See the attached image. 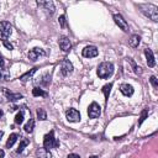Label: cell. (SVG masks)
I'll use <instances>...</instances> for the list:
<instances>
[{"instance_id":"cell-1","label":"cell","mask_w":158,"mask_h":158,"mask_svg":"<svg viewBox=\"0 0 158 158\" xmlns=\"http://www.w3.org/2000/svg\"><path fill=\"white\" fill-rule=\"evenodd\" d=\"M98 77L101 79H108L109 77L112 76L114 73V64L110 62H103L98 67Z\"/></svg>"},{"instance_id":"cell-2","label":"cell","mask_w":158,"mask_h":158,"mask_svg":"<svg viewBox=\"0 0 158 158\" xmlns=\"http://www.w3.org/2000/svg\"><path fill=\"white\" fill-rule=\"evenodd\" d=\"M140 9L142 10V13L146 16H148L152 21H154V22H157V21H158V9L154 5L143 4V5H140Z\"/></svg>"},{"instance_id":"cell-3","label":"cell","mask_w":158,"mask_h":158,"mask_svg":"<svg viewBox=\"0 0 158 158\" xmlns=\"http://www.w3.org/2000/svg\"><path fill=\"white\" fill-rule=\"evenodd\" d=\"M57 147H59V142L55 139V132L51 131L43 139V148L49 151L51 148H57Z\"/></svg>"},{"instance_id":"cell-4","label":"cell","mask_w":158,"mask_h":158,"mask_svg":"<svg viewBox=\"0 0 158 158\" xmlns=\"http://www.w3.org/2000/svg\"><path fill=\"white\" fill-rule=\"evenodd\" d=\"M13 32V26L7 21H1L0 22V40L1 41H6L9 38V36Z\"/></svg>"},{"instance_id":"cell-5","label":"cell","mask_w":158,"mask_h":158,"mask_svg":"<svg viewBox=\"0 0 158 158\" xmlns=\"http://www.w3.org/2000/svg\"><path fill=\"white\" fill-rule=\"evenodd\" d=\"M100 114H101V108H100V105L98 103H91L90 104V106L88 109V115H89V118L90 119H97L100 116Z\"/></svg>"},{"instance_id":"cell-6","label":"cell","mask_w":158,"mask_h":158,"mask_svg":"<svg viewBox=\"0 0 158 158\" xmlns=\"http://www.w3.org/2000/svg\"><path fill=\"white\" fill-rule=\"evenodd\" d=\"M61 72H62V74L64 77L69 76L70 73L73 72V64L70 63L69 59H63L61 62Z\"/></svg>"},{"instance_id":"cell-7","label":"cell","mask_w":158,"mask_h":158,"mask_svg":"<svg viewBox=\"0 0 158 158\" xmlns=\"http://www.w3.org/2000/svg\"><path fill=\"white\" fill-rule=\"evenodd\" d=\"M114 21L122 31H125V32H127V31H129V24L126 22V20L120 14H115L114 15Z\"/></svg>"},{"instance_id":"cell-8","label":"cell","mask_w":158,"mask_h":158,"mask_svg":"<svg viewBox=\"0 0 158 158\" xmlns=\"http://www.w3.org/2000/svg\"><path fill=\"white\" fill-rule=\"evenodd\" d=\"M66 116H67V120L70 122H78L80 120V114L76 109H68L66 112Z\"/></svg>"},{"instance_id":"cell-9","label":"cell","mask_w":158,"mask_h":158,"mask_svg":"<svg viewBox=\"0 0 158 158\" xmlns=\"http://www.w3.org/2000/svg\"><path fill=\"white\" fill-rule=\"evenodd\" d=\"M99 55V51L95 46H87L83 49V56L87 58H94Z\"/></svg>"},{"instance_id":"cell-10","label":"cell","mask_w":158,"mask_h":158,"mask_svg":"<svg viewBox=\"0 0 158 158\" xmlns=\"http://www.w3.org/2000/svg\"><path fill=\"white\" fill-rule=\"evenodd\" d=\"M46 53H45V51L42 49V48H38V47H36V48H32L30 52H28V58L31 59V61H37L41 56H45Z\"/></svg>"},{"instance_id":"cell-11","label":"cell","mask_w":158,"mask_h":158,"mask_svg":"<svg viewBox=\"0 0 158 158\" xmlns=\"http://www.w3.org/2000/svg\"><path fill=\"white\" fill-rule=\"evenodd\" d=\"M145 56H146V59H147V66L154 67L156 66V59H154V56H153V52L150 48H146L145 49Z\"/></svg>"},{"instance_id":"cell-12","label":"cell","mask_w":158,"mask_h":158,"mask_svg":"<svg viewBox=\"0 0 158 158\" xmlns=\"http://www.w3.org/2000/svg\"><path fill=\"white\" fill-rule=\"evenodd\" d=\"M59 47H61L62 51L68 52L70 49V47H72V43H70L69 38L68 37H64V36L61 37V40H59Z\"/></svg>"},{"instance_id":"cell-13","label":"cell","mask_w":158,"mask_h":158,"mask_svg":"<svg viewBox=\"0 0 158 158\" xmlns=\"http://www.w3.org/2000/svg\"><path fill=\"white\" fill-rule=\"evenodd\" d=\"M120 91L124 94L125 97H132V94H133V87L130 85V84H121V87H120Z\"/></svg>"},{"instance_id":"cell-14","label":"cell","mask_w":158,"mask_h":158,"mask_svg":"<svg viewBox=\"0 0 158 158\" xmlns=\"http://www.w3.org/2000/svg\"><path fill=\"white\" fill-rule=\"evenodd\" d=\"M37 4H38L40 6H43L51 15L55 13V4L52 3V1H38Z\"/></svg>"},{"instance_id":"cell-15","label":"cell","mask_w":158,"mask_h":158,"mask_svg":"<svg viewBox=\"0 0 158 158\" xmlns=\"http://www.w3.org/2000/svg\"><path fill=\"white\" fill-rule=\"evenodd\" d=\"M36 156H37V158H52L51 152L46 148H38L36 151Z\"/></svg>"},{"instance_id":"cell-16","label":"cell","mask_w":158,"mask_h":158,"mask_svg":"<svg viewBox=\"0 0 158 158\" xmlns=\"http://www.w3.org/2000/svg\"><path fill=\"white\" fill-rule=\"evenodd\" d=\"M5 94H6V98L9 100H11V101H16V100H19V99L22 98V95H21V94H14L11 91H9V90H5Z\"/></svg>"},{"instance_id":"cell-17","label":"cell","mask_w":158,"mask_h":158,"mask_svg":"<svg viewBox=\"0 0 158 158\" xmlns=\"http://www.w3.org/2000/svg\"><path fill=\"white\" fill-rule=\"evenodd\" d=\"M38 68H34V69H31L30 72H27V73H25V74L24 76H21V80H22V82H27L28 79H31V78H32V76L35 74V73H36V70H37Z\"/></svg>"},{"instance_id":"cell-18","label":"cell","mask_w":158,"mask_h":158,"mask_svg":"<svg viewBox=\"0 0 158 158\" xmlns=\"http://www.w3.org/2000/svg\"><path fill=\"white\" fill-rule=\"evenodd\" d=\"M111 88H112V84L109 83V84H105V85L103 87V93L105 95V100H108L109 97H110V91H111Z\"/></svg>"},{"instance_id":"cell-19","label":"cell","mask_w":158,"mask_h":158,"mask_svg":"<svg viewBox=\"0 0 158 158\" xmlns=\"http://www.w3.org/2000/svg\"><path fill=\"white\" fill-rule=\"evenodd\" d=\"M17 137L19 136L16 135V133H13V135H10V137H9V140H7V142H6V147L7 148H11V147L14 146V143L17 141Z\"/></svg>"},{"instance_id":"cell-20","label":"cell","mask_w":158,"mask_h":158,"mask_svg":"<svg viewBox=\"0 0 158 158\" xmlns=\"http://www.w3.org/2000/svg\"><path fill=\"white\" fill-rule=\"evenodd\" d=\"M34 127H35V120H32V119H30L28 120V122L25 125V131L27 132V133H31L34 131Z\"/></svg>"},{"instance_id":"cell-21","label":"cell","mask_w":158,"mask_h":158,"mask_svg":"<svg viewBox=\"0 0 158 158\" xmlns=\"http://www.w3.org/2000/svg\"><path fill=\"white\" fill-rule=\"evenodd\" d=\"M40 84H41L42 87H48L49 84H51V76H49V74H45L43 77L41 78Z\"/></svg>"},{"instance_id":"cell-22","label":"cell","mask_w":158,"mask_h":158,"mask_svg":"<svg viewBox=\"0 0 158 158\" xmlns=\"http://www.w3.org/2000/svg\"><path fill=\"white\" fill-rule=\"evenodd\" d=\"M140 40H141V37L139 35H133L130 40V46L131 47H137L140 45Z\"/></svg>"},{"instance_id":"cell-23","label":"cell","mask_w":158,"mask_h":158,"mask_svg":"<svg viewBox=\"0 0 158 158\" xmlns=\"http://www.w3.org/2000/svg\"><path fill=\"white\" fill-rule=\"evenodd\" d=\"M32 94H34V97H47L48 95L46 91H43V90L40 89V88H34Z\"/></svg>"},{"instance_id":"cell-24","label":"cell","mask_w":158,"mask_h":158,"mask_svg":"<svg viewBox=\"0 0 158 158\" xmlns=\"http://www.w3.org/2000/svg\"><path fill=\"white\" fill-rule=\"evenodd\" d=\"M37 118L41 121L47 120V114H46V111L43 109H37Z\"/></svg>"},{"instance_id":"cell-25","label":"cell","mask_w":158,"mask_h":158,"mask_svg":"<svg viewBox=\"0 0 158 158\" xmlns=\"http://www.w3.org/2000/svg\"><path fill=\"white\" fill-rule=\"evenodd\" d=\"M28 143H30V141H28V140H26V139H24L22 141H21V142H20V145H19V148H17V153H21V152H22V151H24V148H25V147H26Z\"/></svg>"},{"instance_id":"cell-26","label":"cell","mask_w":158,"mask_h":158,"mask_svg":"<svg viewBox=\"0 0 158 158\" xmlns=\"http://www.w3.org/2000/svg\"><path fill=\"white\" fill-rule=\"evenodd\" d=\"M129 62L131 63V66H132V68H133V72L136 73V74H141V68H140L137 64H136V63H135L131 58H129Z\"/></svg>"},{"instance_id":"cell-27","label":"cell","mask_w":158,"mask_h":158,"mask_svg":"<svg viewBox=\"0 0 158 158\" xmlns=\"http://www.w3.org/2000/svg\"><path fill=\"white\" fill-rule=\"evenodd\" d=\"M22 122H24V114L22 112H17L16 116H15V124L21 125Z\"/></svg>"},{"instance_id":"cell-28","label":"cell","mask_w":158,"mask_h":158,"mask_svg":"<svg viewBox=\"0 0 158 158\" xmlns=\"http://www.w3.org/2000/svg\"><path fill=\"white\" fill-rule=\"evenodd\" d=\"M147 116H148V110L147 109H145L142 112H141V118H140V121H139V125H141L146 119H147Z\"/></svg>"},{"instance_id":"cell-29","label":"cell","mask_w":158,"mask_h":158,"mask_svg":"<svg viewBox=\"0 0 158 158\" xmlns=\"http://www.w3.org/2000/svg\"><path fill=\"white\" fill-rule=\"evenodd\" d=\"M150 82L152 83V85H153L154 88H158V80H157V78H156L154 76H152V77H151V79H150Z\"/></svg>"},{"instance_id":"cell-30","label":"cell","mask_w":158,"mask_h":158,"mask_svg":"<svg viewBox=\"0 0 158 158\" xmlns=\"http://www.w3.org/2000/svg\"><path fill=\"white\" fill-rule=\"evenodd\" d=\"M59 24H61L62 27H64V26H66V17H64V15L59 16Z\"/></svg>"},{"instance_id":"cell-31","label":"cell","mask_w":158,"mask_h":158,"mask_svg":"<svg viewBox=\"0 0 158 158\" xmlns=\"http://www.w3.org/2000/svg\"><path fill=\"white\" fill-rule=\"evenodd\" d=\"M3 43H4V46H5L7 49H13V45H11V43H9L7 40H6V41H3Z\"/></svg>"},{"instance_id":"cell-32","label":"cell","mask_w":158,"mask_h":158,"mask_svg":"<svg viewBox=\"0 0 158 158\" xmlns=\"http://www.w3.org/2000/svg\"><path fill=\"white\" fill-rule=\"evenodd\" d=\"M67 158H80V156L79 154H76V153H70Z\"/></svg>"},{"instance_id":"cell-33","label":"cell","mask_w":158,"mask_h":158,"mask_svg":"<svg viewBox=\"0 0 158 158\" xmlns=\"http://www.w3.org/2000/svg\"><path fill=\"white\" fill-rule=\"evenodd\" d=\"M4 64H5V63H4V59H3L1 56H0V67H4Z\"/></svg>"},{"instance_id":"cell-34","label":"cell","mask_w":158,"mask_h":158,"mask_svg":"<svg viewBox=\"0 0 158 158\" xmlns=\"http://www.w3.org/2000/svg\"><path fill=\"white\" fill-rule=\"evenodd\" d=\"M4 156H5V152L1 150V151H0V158H4Z\"/></svg>"},{"instance_id":"cell-35","label":"cell","mask_w":158,"mask_h":158,"mask_svg":"<svg viewBox=\"0 0 158 158\" xmlns=\"http://www.w3.org/2000/svg\"><path fill=\"white\" fill-rule=\"evenodd\" d=\"M89 158H99L98 156H91V157H89Z\"/></svg>"},{"instance_id":"cell-36","label":"cell","mask_w":158,"mask_h":158,"mask_svg":"<svg viewBox=\"0 0 158 158\" xmlns=\"http://www.w3.org/2000/svg\"><path fill=\"white\" fill-rule=\"evenodd\" d=\"M3 116V110H0V118Z\"/></svg>"},{"instance_id":"cell-37","label":"cell","mask_w":158,"mask_h":158,"mask_svg":"<svg viewBox=\"0 0 158 158\" xmlns=\"http://www.w3.org/2000/svg\"><path fill=\"white\" fill-rule=\"evenodd\" d=\"M3 135H4V132H3V131H0V137H1Z\"/></svg>"},{"instance_id":"cell-38","label":"cell","mask_w":158,"mask_h":158,"mask_svg":"<svg viewBox=\"0 0 158 158\" xmlns=\"http://www.w3.org/2000/svg\"><path fill=\"white\" fill-rule=\"evenodd\" d=\"M1 77H3V76H1V72H0V79H1Z\"/></svg>"}]
</instances>
